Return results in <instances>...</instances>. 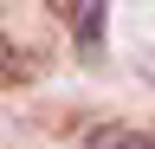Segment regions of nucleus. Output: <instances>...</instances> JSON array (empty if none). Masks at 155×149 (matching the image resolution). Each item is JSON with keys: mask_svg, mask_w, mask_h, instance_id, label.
I'll list each match as a JSON object with an SVG mask.
<instances>
[{"mask_svg": "<svg viewBox=\"0 0 155 149\" xmlns=\"http://www.w3.org/2000/svg\"><path fill=\"white\" fill-rule=\"evenodd\" d=\"M0 78H26V59L7 46V32H0Z\"/></svg>", "mask_w": 155, "mask_h": 149, "instance_id": "obj_3", "label": "nucleus"}, {"mask_svg": "<svg viewBox=\"0 0 155 149\" xmlns=\"http://www.w3.org/2000/svg\"><path fill=\"white\" fill-rule=\"evenodd\" d=\"M71 32L84 52H104V0H71Z\"/></svg>", "mask_w": 155, "mask_h": 149, "instance_id": "obj_2", "label": "nucleus"}, {"mask_svg": "<svg viewBox=\"0 0 155 149\" xmlns=\"http://www.w3.org/2000/svg\"><path fill=\"white\" fill-rule=\"evenodd\" d=\"M84 149H155V136L149 130H129V123H91Z\"/></svg>", "mask_w": 155, "mask_h": 149, "instance_id": "obj_1", "label": "nucleus"}]
</instances>
